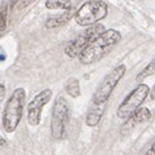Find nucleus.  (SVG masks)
I'll use <instances>...</instances> for the list:
<instances>
[{"instance_id": "6", "label": "nucleus", "mask_w": 155, "mask_h": 155, "mask_svg": "<svg viewBox=\"0 0 155 155\" xmlns=\"http://www.w3.org/2000/svg\"><path fill=\"white\" fill-rule=\"evenodd\" d=\"M125 70H127V67L124 65H119V66H116L114 70H111L102 79V81L98 84V87H97L92 102L106 104V101L109 100V97L111 96L113 91L115 89V87L118 85L119 80L124 76Z\"/></svg>"}, {"instance_id": "5", "label": "nucleus", "mask_w": 155, "mask_h": 155, "mask_svg": "<svg viewBox=\"0 0 155 155\" xmlns=\"http://www.w3.org/2000/svg\"><path fill=\"white\" fill-rule=\"evenodd\" d=\"M104 31H105V26L101 25V23H94V25L89 26L87 30L79 34L74 40H71L69 44L65 47L66 56L70 58L79 57V54L85 49L87 45H88L92 40H94L97 36H100Z\"/></svg>"}, {"instance_id": "7", "label": "nucleus", "mask_w": 155, "mask_h": 155, "mask_svg": "<svg viewBox=\"0 0 155 155\" xmlns=\"http://www.w3.org/2000/svg\"><path fill=\"white\" fill-rule=\"evenodd\" d=\"M149 93H150V87L149 85L138 84L127 96V98L120 104L119 109H118V113H116L118 114V118L124 119V120L130 118V115H132L136 110H137L138 107H141L142 102L146 100Z\"/></svg>"}, {"instance_id": "4", "label": "nucleus", "mask_w": 155, "mask_h": 155, "mask_svg": "<svg viewBox=\"0 0 155 155\" xmlns=\"http://www.w3.org/2000/svg\"><path fill=\"white\" fill-rule=\"evenodd\" d=\"M69 122V104L62 94L57 96L53 105L51 133L54 140H61L65 136L66 124Z\"/></svg>"}, {"instance_id": "11", "label": "nucleus", "mask_w": 155, "mask_h": 155, "mask_svg": "<svg viewBox=\"0 0 155 155\" xmlns=\"http://www.w3.org/2000/svg\"><path fill=\"white\" fill-rule=\"evenodd\" d=\"M150 118H151V113H150V110L147 107H138L130 115V118L127 119V123H125L123 129L128 127H133L134 124H138V123H145L150 120Z\"/></svg>"}, {"instance_id": "3", "label": "nucleus", "mask_w": 155, "mask_h": 155, "mask_svg": "<svg viewBox=\"0 0 155 155\" xmlns=\"http://www.w3.org/2000/svg\"><path fill=\"white\" fill-rule=\"evenodd\" d=\"M109 5L102 0H89L75 12V21L80 26H92L107 16Z\"/></svg>"}, {"instance_id": "17", "label": "nucleus", "mask_w": 155, "mask_h": 155, "mask_svg": "<svg viewBox=\"0 0 155 155\" xmlns=\"http://www.w3.org/2000/svg\"><path fill=\"white\" fill-rule=\"evenodd\" d=\"M4 146H7V140L3 136H0V147H4Z\"/></svg>"}, {"instance_id": "12", "label": "nucleus", "mask_w": 155, "mask_h": 155, "mask_svg": "<svg viewBox=\"0 0 155 155\" xmlns=\"http://www.w3.org/2000/svg\"><path fill=\"white\" fill-rule=\"evenodd\" d=\"M65 91L66 93L69 94L72 98H76V97L80 96V84H79V80L76 78H70L69 80L66 81L65 84Z\"/></svg>"}, {"instance_id": "14", "label": "nucleus", "mask_w": 155, "mask_h": 155, "mask_svg": "<svg viewBox=\"0 0 155 155\" xmlns=\"http://www.w3.org/2000/svg\"><path fill=\"white\" fill-rule=\"evenodd\" d=\"M8 14H9V5L7 2H4L0 7V34L5 32L8 27Z\"/></svg>"}, {"instance_id": "1", "label": "nucleus", "mask_w": 155, "mask_h": 155, "mask_svg": "<svg viewBox=\"0 0 155 155\" xmlns=\"http://www.w3.org/2000/svg\"><path fill=\"white\" fill-rule=\"evenodd\" d=\"M120 39H122V34L118 30H114V28L105 30L100 36L92 40L85 49L80 53L79 61L83 65H92L100 61L106 54H109L111 49L120 41Z\"/></svg>"}, {"instance_id": "2", "label": "nucleus", "mask_w": 155, "mask_h": 155, "mask_svg": "<svg viewBox=\"0 0 155 155\" xmlns=\"http://www.w3.org/2000/svg\"><path fill=\"white\" fill-rule=\"evenodd\" d=\"M26 101V92L23 88H16L8 98L3 111V128L7 133H12L17 129L23 115V107Z\"/></svg>"}, {"instance_id": "15", "label": "nucleus", "mask_w": 155, "mask_h": 155, "mask_svg": "<svg viewBox=\"0 0 155 155\" xmlns=\"http://www.w3.org/2000/svg\"><path fill=\"white\" fill-rule=\"evenodd\" d=\"M154 74H155V64H154V61H151V62H150V64L137 75L136 80H137L138 83H141L142 80H145V79H146V78H149V76H153Z\"/></svg>"}, {"instance_id": "16", "label": "nucleus", "mask_w": 155, "mask_h": 155, "mask_svg": "<svg viewBox=\"0 0 155 155\" xmlns=\"http://www.w3.org/2000/svg\"><path fill=\"white\" fill-rule=\"evenodd\" d=\"M4 98H5V85L3 83H0V107H2Z\"/></svg>"}, {"instance_id": "18", "label": "nucleus", "mask_w": 155, "mask_h": 155, "mask_svg": "<svg viewBox=\"0 0 155 155\" xmlns=\"http://www.w3.org/2000/svg\"><path fill=\"white\" fill-rule=\"evenodd\" d=\"M145 155H155V153H154V145H151V146H150V149L147 150V153L145 154Z\"/></svg>"}, {"instance_id": "8", "label": "nucleus", "mask_w": 155, "mask_h": 155, "mask_svg": "<svg viewBox=\"0 0 155 155\" xmlns=\"http://www.w3.org/2000/svg\"><path fill=\"white\" fill-rule=\"evenodd\" d=\"M52 94H53L52 89H49V88L43 89L28 102V105H27V123L30 125H32V127L39 125V123H40V120H41V111L44 109V106L51 101Z\"/></svg>"}, {"instance_id": "9", "label": "nucleus", "mask_w": 155, "mask_h": 155, "mask_svg": "<svg viewBox=\"0 0 155 155\" xmlns=\"http://www.w3.org/2000/svg\"><path fill=\"white\" fill-rule=\"evenodd\" d=\"M105 107H106V104L92 102V105L88 109V113H87V116H85V123L88 127H96L101 122L102 115L105 113Z\"/></svg>"}, {"instance_id": "13", "label": "nucleus", "mask_w": 155, "mask_h": 155, "mask_svg": "<svg viewBox=\"0 0 155 155\" xmlns=\"http://www.w3.org/2000/svg\"><path fill=\"white\" fill-rule=\"evenodd\" d=\"M45 7L48 9H62V11H67V9L72 8L71 0H45Z\"/></svg>"}, {"instance_id": "10", "label": "nucleus", "mask_w": 155, "mask_h": 155, "mask_svg": "<svg viewBox=\"0 0 155 155\" xmlns=\"http://www.w3.org/2000/svg\"><path fill=\"white\" fill-rule=\"evenodd\" d=\"M75 8L72 7L70 9H67V11L62 12L61 14H58V16H54V17H51L47 19L45 22V27L47 28H56V27H60L62 25H65L66 22H69L70 19L75 16Z\"/></svg>"}]
</instances>
